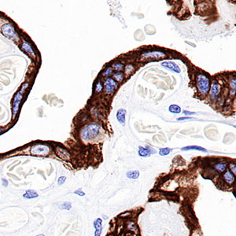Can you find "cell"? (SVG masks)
<instances>
[{
	"instance_id": "cell-21",
	"label": "cell",
	"mask_w": 236,
	"mask_h": 236,
	"mask_svg": "<svg viewBox=\"0 0 236 236\" xmlns=\"http://www.w3.org/2000/svg\"><path fill=\"white\" fill-rule=\"evenodd\" d=\"M168 111L170 113H181V108L180 106H177V105H171L168 107Z\"/></svg>"
},
{
	"instance_id": "cell-31",
	"label": "cell",
	"mask_w": 236,
	"mask_h": 236,
	"mask_svg": "<svg viewBox=\"0 0 236 236\" xmlns=\"http://www.w3.org/2000/svg\"><path fill=\"white\" fill-rule=\"evenodd\" d=\"M230 169H231V171L233 172L234 175L236 176V165L235 164H233V163L230 164Z\"/></svg>"
},
{
	"instance_id": "cell-13",
	"label": "cell",
	"mask_w": 236,
	"mask_h": 236,
	"mask_svg": "<svg viewBox=\"0 0 236 236\" xmlns=\"http://www.w3.org/2000/svg\"><path fill=\"white\" fill-rule=\"evenodd\" d=\"M102 220L100 218L96 219L95 222H94V228L95 229V236H100L102 231Z\"/></svg>"
},
{
	"instance_id": "cell-11",
	"label": "cell",
	"mask_w": 236,
	"mask_h": 236,
	"mask_svg": "<svg viewBox=\"0 0 236 236\" xmlns=\"http://www.w3.org/2000/svg\"><path fill=\"white\" fill-rule=\"evenodd\" d=\"M20 48H21V50H22L23 51H25V53L28 54L29 55L33 56V57H35V56L34 50H33V47H32V46H31V44L28 43V41L23 40L22 43H21V45H20Z\"/></svg>"
},
{
	"instance_id": "cell-20",
	"label": "cell",
	"mask_w": 236,
	"mask_h": 236,
	"mask_svg": "<svg viewBox=\"0 0 236 236\" xmlns=\"http://www.w3.org/2000/svg\"><path fill=\"white\" fill-rule=\"evenodd\" d=\"M214 168H216V170H217L220 172H224L226 171L227 168V165L225 163L220 162V163H217L214 165Z\"/></svg>"
},
{
	"instance_id": "cell-23",
	"label": "cell",
	"mask_w": 236,
	"mask_h": 236,
	"mask_svg": "<svg viewBox=\"0 0 236 236\" xmlns=\"http://www.w3.org/2000/svg\"><path fill=\"white\" fill-rule=\"evenodd\" d=\"M113 78L115 79V81L121 82L124 79V74L121 72H117V73H115L113 74Z\"/></svg>"
},
{
	"instance_id": "cell-2",
	"label": "cell",
	"mask_w": 236,
	"mask_h": 236,
	"mask_svg": "<svg viewBox=\"0 0 236 236\" xmlns=\"http://www.w3.org/2000/svg\"><path fill=\"white\" fill-rule=\"evenodd\" d=\"M196 86L201 95H206L210 90V79L203 73H199L196 76Z\"/></svg>"
},
{
	"instance_id": "cell-3",
	"label": "cell",
	"mask_w": 236,
	"mask_h": 236,
	"mask_svg": "<svg viewBox=\"0 0 236 236\" xmlns=\"http://www.w3.org/2000/svg\"><path fill=\"white\" fill-rule=\"evenodd\" d=\"M1 33L5 37L10 40L18 42L20 40V37L15 31V28L10 23H6L1 26Z\"/></svg>"
},
{
	"instance_id": "cell-8",
	"label": "cell",
	"mask_w": 236,
	"mask_h": 236,
	"mask_svg": "<svg viewBox=\"0 0 236 236\" xmlns=\"http://www.w3.org/2000/svg\"><path fill=\"white\" fill-rule=\"evenodd\" d=\"M117 88V83L113 79L110 77L106 78V80L104 82V89L107 94H113Z\"/></svg>"
},
{
	"instance_id": "cell-15",
	"label": "cell",
	"mask_w": 236,
	"mask_h": 236,
	"mask_svg": "<svg viewBox=\"0 0 236 236\" xmlns=\"http://www.w3.org/2000/svg\"><path fill=\"white\" fill-rule=\"evenodd\" d=\"M229 87H230V90H229V95L230 96H233L236 94V76L231 77L228 81Z\"/></svg>"
},
{
	"instance_id": "cell-29",
	"label": "cell",
	"mask_w": 236,
	"mask_h": 236,
	"mask_svg": "<svg viewBox=\"0 0 236 236\" xmlns=\"http://www.w3.org/2000/svg\"><path fill=\"white\" fill-rule=\"evenodd\" d=\"M74 194H77V195L79 196H81V197H83V196L85 195V193H84L81 189H77V190L74 191Z\"/></svg>"
},
{
	"instance_id": "cell-30",
	"label": "cell",
	"mask_w": 236,
	"mask_h": 236,
	"mask_svg": "<svg viewBox=\"0 0 236 236\" xmlns=\"http://www.w3.org/2000/svg\"><path fill=\"white\" fill-rule=\"evenodd\" d=\"M66 180V177L65 176H61L58 179V185H62L63 183H65Z\"/></svg>"
},
{
	"instance_id": "cell-10",
	"label": "cell",
	"mask_w": 236,
	"mask_h": 236,
	"mask_svg": "<svg viewBox=\"0 0 236 236\" xmlns=\"http://www.w3.org/2000/svg\"><path fill=\"white\" fill-rule=\"evenodd\" d=\"M161 66L164 67V68L168 69L172 72H174L176 73H181V69L176 63L173 62V61H163L161 63Z\"/></svg>"
},
{
	"instance_id": "cell-32",
	"label": "cell",
	"mask_w": 236,
	"mask_h": 236,
	"mask_svg": "<svg viewBox=\"0 0 236 236\" xmlns=\"http://www.w3.org/2000/svg\"><path fill=\"white\" fill-rule=\"evenodd\" d=\"M192 118L188 117H179L177 118V121H189V120H191Z\"/></svg>"
},
{
	"instance_id": "cell-25",
	"label": "cell",
	"mask_w": 236,
	"mask_h": 236,
	"mask_svg": "<svg viewBox=\"0 0 236 236\" xmlns=\"http://www.w3.org/2000/svg\"><path fill=\"white\" fill-rule=\"evenodd\" d=\"M112 68H113L115 71H121L123 69L124 65L122 63H115V64H113V67H112Z\"/></svg>"
},
{
	"instance_id": "cell-34",
	"label": "cell",
	"mask_w": 236,
	"mask_h": 236,
	"mask_svg": "<svg viewBox=\"0 0 236 236\" xmlns=\"http://www.w3.org/2000/svg\"><path fill=\"white\" fill-rule=\"evenodd\" d=\"M2 183H3V185L4 187H7L8 184H9L8 181L6 179H2Z\"/></svg>"
},
{
	"instance_id": "cell-26",
	"label": "cell",
	"mask_w": 236,
	"mask_h": 236,
	"mask_svg": "<svg viewBox=\"0 0 236 236\" xmlns=\"http://www.w3.org/2000/svg\"><path fill=\"white\" fill-rule=\"evenodd\" d=\"M60 208L61 209H66V210H70L72 208V205L70 202H64L60 206Z\"/></svg>"
},
{
	"instance_id": "cell-6",
	"label": "cell",
	"mask_w": 236,
	"mask_h": 236,
	"mask_svg": "<svg viewBox=\"0 0 236 236\" xmlns=\"http://www.w3.org/2000/svg\"><path fill=\"white\" fill-rule=\"evenodd\" d=\"M31 153L33 155L47 156L50 153V147L44 144H37L32 146Z\"/></svg>"
},
{
	"instance_id": "cell-18",
	"label": "cell",
	"mask_w": 236,
	"mask_h": 236,
	"mask_svg": "<svg viewBox=\"0 0 236 236\" xmlns=\"http://www.w3.org/2000/svg\"><path fill=\"white\" fill-rule=\"evenodd\" d=\"M183 151H201V152H205L206 153L207 152V150L201 146H185V147H183L181 149Z\"/></svg>"
},
{
	"instance_id": "cell-1",
	"label": "cell",
	"mask_w": 236,
	"mask_h": 236,
	"mask_svg": "<svg viewBox=\"0 0 236 236\" xmlns=\"http://www.w3.org/2000/svg\"><path fill=\"white\" fill-rule=\"evenodd\" d=\"M100 131L101 128L98 124H90L86 125L81 130V137L83 141H86V142L94 140L99 135Z\"/></svg>"
},
{
	"instance_id": "cell-22",
	"label": "cell",
	"mask_w": 236,
	"mask_h": 236,
	"mask_svg": "<svg viewBox=\"0 0 236 236\" xmlns=\"http://www.w3.org/2000/svg\"><path fill=\"white\" fill-rule=\"evenodd\" d=\"M172 151V149L170 148H161L159 151V154L161 156H167Z\"/></svg>"
},
{
	"instance_id": "cell-16",
	"label": "cell",
	"mask_w": 236,
	"mask_h": 236,
	"mask_svg": "<svg viewBox=\"0 0 236 236\" xmlns=\"http://www.w3.org/2000/svg\"><path fill=\"white\" fill-rule=\"evenodd\" d=\"M223 178L225 180V182L227 183H228V184H232L234 183V181H235V176L229 170L225 171Z\"/></svg>"
},
{
	"instance_id": "cell-36",
	"label": "cell",
	"mask_w": 236,
	"mask_h": 236,
	"mask_svg": "<svg viewBox=\"0 0 236 236\" xmlns=\"http://www.w3.org/2000/svg\"><path fill=\"white\" fill-rule=\"evenodd\" d=\"M235 100H236V98H235Z\"/></svg>"
},
{
	"instance_id": "cell-35",
	"label": "cell",
	"mask_w": 236,
	"mask_h": 236,
	"mask_svg": "<svg viewBox=\"0 0 236 236\" xmlns=\"http://www.w3.org/2000/svg\"><path fill=\"white\" fill-rule=\"evenodd\" d=\"M234 127H235V128H236V125H234Z\"/></svg>"
},
{
	"instance_id": "cell-7",
	"label": "cell",
	"mask_w": 236,
	"mask_h": 236,
	"mask_svg": "<svg viewBox=\"0 0 236 236\" xmlns=\"http://www.w3.org/2000/svg\"><path fill=\"white\" fill-rule=\"evenodd\" d=\"M221 92V86L220 84L216 81H213L211 83L210 86V90H209V98H211L212 100H215L218 98Z\"/></svg>"
},
{
	"instance_id": "cell-27",
	"label": "cell",
	"mask_w": 236,
	"mask_h": 236,
	"mask_svg": "<svg viewBox=\"0 0 236 236\" xmlns=\"http://www.w3.org/2000/svg\"><path fill=\"white\" fill-rule=\"evenodd\" d=\"M112 73H113V68L109 67V68L106 69V70L103 72L102 76H106V77H109V76L112 74Z\"/></svg>"
},
{
	"instance_id": "cell-17",
	"label": "cell",
	"mask_w": 236,
	"mask_h": 236,
	"mask_svg": "<svg viewBox=\"0 0 236 236\" xmlns=\"http://www.w3.org/2000/svg\"><path fill=\"white\" fill-rule=\"evenodd\" d=\"M38 197H39V194H38L37 192L35 191H32V190L27 191L24 194V195H23V198L25 199H36Z\"/></svg>"
},
{
	"instance_id": "cell-4",
	"label": "cell",
	"mask_w": 236,
	"mask_h": 236,
	"mask_svg": "<svg viewBox=\"0 0 236 236\" xmlns=\"http://www.w3.org/2000/svg\"><path fill=\"white\" fill-rule=\"evenodd\" d=\"M28 87V83H24L20 89V90L18 91V93L16 94L14 98H13V117L14 118L17 115V113L19 110V106H20V103L21 102L24 96V93H25V89H27Z\"/></svg>"
},
{
	"instance_id": "cell-14",
	"label": "cell",
	"mask_w": 236,
	"mask_h": 236,
	"mask_svg": "<svg viewBox=\"0 0 236 236\" xmlns=\"http://www.w3.org/2000/svg\"><path fill=\"white\" fill-rule=\"evenodd\" d=\"M126 118V110L124 109H120L117 113V119L119 121V123L122 125H125Z\"/></svg>"
},
{
	"instance_id": "cell-19",
	"label": "cell",
	"mask_w": 236,
	"mask_h": 236,
	"mask_svg": "<svg viewBox=\"0 0 236 236\" xmlns=\"http://www.w3.org/2000/svg\"><path fill=\"white\" fill-rule=\"evenodd\" d=\"M126 176L130 179H137L139 177V172L138 171H130L126 173Z\"/></svg>"
},
{
	"instance_id": "cell-9",
	"label": "cell",
	"mask_w": 236,
	"mask_h": 236,
	"mask_svg": "<svg viewBox=\"0 0 236 236\" xmlns=\"http://www.w3.org/2000/svg\"><path fill=\"white\" fill-rule=\"evenodd\" d=\"M138 155L143 158H147L150 157L151 154H155L157 153V151L153 148L151 147V146H146V147H143V146H138Z\"/></svg>"
},
{
	"instance_id": "cell-24",
	"label": "cell",
	"mask_w": 236,
	"mask_h": 236,
	"mask_svg": "<svg viewBox=\"0 0 236 236\" xmlns=\"http://www.w3.org/2000/svg\"><path fill=\"white\" fill-rule=\"evenodd\" d=\"M134 71V66L132 65H127L125 66V69H124V73L127 74V75H129L131 73H132Z\"/></svg>"
},
{
	"instance_id": "cell-5",
	"label": "cell",
	"mask_w": 236,
	"mask_h": 236,
	"mask_svg": "<svg viewBox=\"0 0 236 236\" xmlns=\"http://www.w3.org/2000/svg\"><path fill=\"white\" fill-rule=\"evenodd\" d=\"M166 54L161 50H150V51H146L143 52L141 54V59L142 60H157V59H161V58H165Z\"/></svg>"
},
{
	"instance_id": "cell-28",
	"label": "cell",
	"mask_w": 236,
	"mask_h": 236,
	"mask_svg": "<svg viewBox=\"0 0 236 236\" xmlns=\"http://www.w3.org/2000/svg\"><path fill=\"white\" fill-rule=\"evenodd\" d=\"M102 90V84L101 83L100 81H98V83H96V87H95V92L96 93H99Z\"/></svg>"
},
{
	"instance_id": "cell-33",
	"label": "cell",
	"mask_w": 236,
	"mask_h": 236,
	"mask_svg": "<svg viewBox=\"0 0 236 236\" xmlns=\"http://www.w3.org/2000/svg\"><path fill=\"white\" fill-rule=\"evenodd\" d=\"M183 114L187 116H191V115H194L195 113L194 112H191V111H187V110H183Z\"/></svg>"
},
{
	"instance_id": "cell-12",
	"label": "cell",
	"mask_w": 236,
	"mask_h": 236,
	"mask_svg": "<svg viewBox=\"0 0 236 236\" xmlns=\"http://www.w3.org/2000/svg\"><path fill=\"white\" fill-rule=\"evenodd\" d=\"M56 153L62 160L69 161L70 159V154H69V153L66 150L61 148V147H59V146L56 147Z\"/></svg>"
}]
</instances>
